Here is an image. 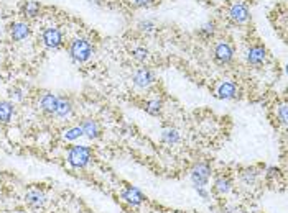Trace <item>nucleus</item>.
Instances as JSON below:
<instances>
[{
    "label": "nucleus",
    "mask_w": 288,
    "mask_h": 213,
    "mask_svg": "<svg viewBox=\"0 0 288 213\" xmlns=\"http://www.w3.org/2000/svg\"><path fill=\"white\" fill-rule=\"evenodd\" d=\"M214 26H216V25L212 23V21H211V23H206L205 26H203V30H201V32L205 33L206 36H211V35L214 33Z\"/></svg>",
    "instance_id": "obj_24"
},
{
    "label": "nucleus",
    "mask_w": 288,
    "mask_h": 213,
    "mask_svg": "<svg viewBox=\"0 0 288 213\" xmlns=\"http://www.w3.org/2000/svg\"><path fill=\"white\" fill-rule=\"evenodd\" d=\"M232 189V180L229 179L227 176H219L218 179L214 180V192L219 195H226L230 192Z\"/></svg>",
    "instance_id": "obj_16"
},
{
    "label": "nucleus",
    "mask_w": 288,
    "mask_h": 213,
    "mask_svg": "<svg viewBox=\"0 0 288 213\" xmlns=\"http://www.w3.org/2000/svg\"><path fill=\"white\" fill-rule=\"evenodd\" d=\"M257 176H259V172H257L255 169H247V171H244L242 172V180L246 182V184H254L255 179H257Z\"/></svg>",
    "instance_id": "obj_22"
},
{
    "label": "nucleus",
    "mask_w": 288,
    "mask_h": 213,
    "mask_svg": "<svg viewBox=\"0 0 288 213\" xmlns=\"http://www.w3.org/2000/svg\"><path fill=\"white\" fill-rule=\"evenodd\" d=\"M132 56H134L139 63H144V61L148 59V51L145 50V48H135V50L132 51Z\"/></svg>",
    "instance_id": "obj_23"
},
{
    "label": "nucleus",
    "mask_w": 288,
    "mask_h": 213,
    "mask_svg": "<svg viewBox=\"0 0 288 213\" xmlns=\"http://www.w3.org/2000/svg\"><path fill=\"white\" fill-rule=\"evenodd\" d=\"M92 53H94V50H92L91 43L84 38L73 39L69 44V54L76 63H86V61H89Z\"/></svg>",
    "instance_id": "obj_1"
},
{
    "label": "nucleus",
    "mask_w": 288,
    "mask_h": 213,
    "mask_svg": "<svg viewBox=\"0 0 288 213\" xmlns=\"http://www.w3.org/2000/svg\"><path fill=\"white\" fill-rule=\"evenodd\" d=\"M13 115V105L7 100H0V123H8Z\"/></svg>",
    "instance_id": "obj_18"
},
{
    "label": "nucleus",
    "mask_w": 288,
    "mask_h": 213,
    "mask_svg": "<svg viewBox=\"0 0 288 213\" xmlns=\"http://www.w3.org/2000/svg\"><path fill=\"white\" fill-rule=\"evenodd\" d=\"M278 113H280V120H282V123H287V105L283 104L280 106V110H278Z\"/></svg>",
    "instance_id": "obj_26"
},
{
    "label": "nucleus",
    "mask_w": 288,
    "mask_h": 213,
    "mask_svg": "<svg viewBox=\"0 0 288 213\" xmlns=\"http://www.w3.org/2000/svg\"><path fill=\"white\" fill-rule=\"evenodd\" d=\"M155 81H157L155 74L147 68H142L139 71H135V74H134V84L139 89H147L152 86Z\"/></svg>",
    "instance_id": "obj_7"
},
{
    "label": "nucleus",
    "mask_w": 288,
    "mask_h": 213,
    "mask_svg": "<svg viewBox=\"0 0 288 213\" xmlns=\"http://www.w3.org/2000/svg\"><path fill=\"white\" fill-rule=\"evenodd\" d=\"M265 59H267V50L262 44H254L249 50V53H247V61L252 66H262Z\"/></svg>",
    "instance_id": "obj_10"
},
{
    "label": "nucleus",
    "mask_w": 288,
    "mask_h": 213,
    "mask_svg": "<svg viewBox=\"0 0 288 213\" xmlns=\"http://www.w3.org/2000/svg\"><path fill=\"white\" fill-rule=\"evenodd\" d=\"M79 136H82L81 126H74V128H69L68 131H64L63 138H64L66 141H74V140H78Z\"/></svg>",
    "instance_id": "obj_21"
},
{
    "label": "nucleus",
    "mask_w": 288,
    "mask_h": 213,
    "mask_svg": "<svg viewBox=\"0 0 288 213\" xmlns=\"http://www.w3.org/2000/svg\"><path fill=\"white\" fill-rule=\"evenodd\" d=\"M121 197L128 203V205H132V207H139V205H142V203L145 202V195L142 194L137 187H132V185L122 190Z\"/></svg>",
    "instance_id": "obj_8"
},
{
    "label": "nucleus",
    "mask_w": 288,
    "mask_h": 213,
    "mask_svg": "<svg viewBox=\"0 0 288 213\" xmlns=\"http://www.w3.org/2000/svg\"><path fill=\"white\" fill-rule=\"evenodd\" d=\"M92 153L87 146H73L68 151V162L74 169H82L89 164Z\"/></svg>",
    "instance_id": "obj_2"
},
{
    "label": "nucleus",
    "mask_w": 288,
    "mask_h": 213,
    "mask_svg": "<svg viewBox=\"0 0 288 213\" xmlns=\"http://www.w3.org/2000/svg\"><path fill=\"white\" fill-rule=\"evenodd\" d=\"M40 12V5L37 2H33V0H28V2H25L23 5V13L26 17H30V18H35V17L38 15Z\"/></svg>",
    "instance_id": "obj_20"
},
{
    "label": "nucleus",
    "mask_w": 288,
    "mask_h": 213,
    "mask_svg": "<svg viewBox=\"0 0 288 213\" xmlns=\"http://www.w3.org/2000/svg\"><path fill=\"white\" fill-rule=\"evenodd\" d=\"M162 140L165 141L166 144H175L180 141V131L176 128H165L162 131Z\"/></svg>",
    "instance_id": "obj_19"
},
{
    "label": "nucleus",
    "mask_w": 288,
    "mask_h": 213,
    "mask_svg": "<svg viewBox=\"0 0 288 213\" xmlns=\"http://www.w3.org/2000/svg\"><path fill=\"white\" fill-rule=\"evenodd\" d=\"M216 95L219 97V99H224V100H229V99H236L237 97V87L234 82L230 81H224L219 84L218 90H216Z\"/></svg>",
    "instance_id": "obj_11"
},
{
    "label": "nucleus",
    "mask_w": 288,
    "mask_h": 213,
    "mask_svg": "<svg viewBox=\"0 0 288 213\" xmlns=\"http://www.w3.org/2000/svg\"><path fill=\"white\" fill-rule=\"evenodd\" d=\"M56 105H58V97L55 94H50V92L43 94L41 99H40V106H41V110L45 113H55Z\"/></svg>",
    "instance_id": "obj_14"
},
{
    "label": "nucleus",
    "mask_w": 288,
    "mask_h": 213,
    "mask_svg": "<svg viewBox=\"0 0 288 213\" xmlns=\"http://www.w3.org/2000/svg\"><path fill=\"white\" fill-rule=\"evenodd\" d=\"M10 35L15 41H21V39H25L30 35V25L25 23V21H17V23L12 25Z\"/></svg>",
    "instance_id": "obj_13"
},
{
    "label": "nucleus",
    "mask_w": 288,
    "mask_h": 213,
    "mask_svg": "<svg viewBox=\"0 0 288 213\" xmlns=\"http://www.w3.org/2000/svg\"><path fill=\"white\" fill-rule=\"evenodd\" d=\"M229 17L232 21H236V23H244V21H247L249 18V8L244 2H234L232 5L229 7Z\"/></svg>",
    "instance_id": "obj_6"
},
{
    "label": "nucleus",
    "mask_w": 288,
    "mask_h": 213,
    "mask_svg": "<svg viewBox=\"0 0 288 213\" xmlns=\"http://www.w3.org/2000/svg\"><path fill=\"white\" fill-rule=\"evenodd\" d=\"M41 39H43V44H45L46 48H50V50H58V48H61V44H63V35L58 28H46L45 32L41 35Z\"/></svg>",
    "instance_id": "obj_4"
},
{
    "label": "nucleus",
    "mask_w": 288,
    "mask_h": 213,
    "mask_svg": "<svg viewBox=\"0 0 288 213\" xmlns=\"http://www.w3.org/2000/svg\"><path fill=\"white\" fill-rule=\"evenodd\" d=\"M10 97H12V99H15V100H21V97H23V95H21L20 89H12V90H10Z\"/></svg>",
    "instance_id": "obj_25"
},
{
    "label": "nucleus",
    "mask_w": 288,
    "mask_h": 213,
    "mask_svg": "<svg viewBox=\"0 0 288 213\" xmlns=\"http://www.w3.org/2000/svg\"><path fill=\"white\" fill-rule=\"evenodd\" d=\"M211 177V166L207 162H198L191 171V182L194 187H205Z\"/></svg>",
    "instance_id": "obj_3"
},
{
    "label": "nucleus",
    "mask_w": 288,
    "mask_h": 213,
    "mask_svg": "<svg viewBox=\"0 0 288 213\" xmlns=\"http://www.w3.org/2000/svg\"><path fill=\"white\" fill-rule=\"evenodd\" d=\"M79 126H81V130H82V135L87 136L89 140H97L101 136V133H103L99 123L92 118H84Z\"/></svg>",
    "instance_id": "obj_9"
},
{
    "label": "nucleus",
    "mask_w": 288,
    "mask_h": 213,
    "mask_svg": "<svg viewBox=\"0 0 288 213\" xmlns=\"http://www.w3.org/2000/svg\"><path fill=\"white\" fill-rule=\"evenodd\" d=\"M194 189H196V190H198V194H199V195H201V197H203V198H206V200H207V198H209V194H207V192H206V190H205V189H203V187H194Z\"/></svg>",
    "instance_id": "obj_27"
},
{
    "label": "nucleus",
    "mask_w": 288,
    "mask_h": 213,
    "mask_svg": "<svg viewBox=\"0 0 288 213\" xmlns=\"http://www.w3.org/2000/svg\"><path fill=\"white\" fill-rule=\"evenodd\" d=\"M17 213H25V212H17Z\"/></svg>",
    "instance_id": "obj_30"
},
{
    "label": "nucleus",
    "mask_w": 288,
    "mask_h": 213,
    "mask_svg": "<svg viewBox=\"0 0 288 213\" xmlns=\"http://www.w3.org/2000/svg\"><path fill=\"white\" fill-rule=\"evenodd\" d=\"M212 54H214V59L218 61L219 64H227V63H230V61H232L234 51H232V48H230L229 43L219 41L214 46V51H212Z\"/></svg>",
    "instance_id": "obj_5"
},
{
    "label": "nucleus",
    "mask_w": 288,
    "mask_h": 213,
    "mask_svg": "<svg viewBox=\"0 0 288 213\" xmlns=\"http://www.w3.org/2000/svg\"><path fill=\"white\" fill-rule=\"evenodd\" d=\"M71 112H73V105H71V100L66 99V97H58V105H56V110H55L56 117L66 118V117H69Z\"/></svg>",
    "instance_id": "obj_15"
},
{
    "label": "nucleus",
    "mask_w": 288,
    "mask_h": 213,
    "mask_svg": "<svg viewBox=\"0 0 288 213\" xmlns=\"http://www.w3.org/2000/svg\"><path fill=\"white\" fill-rule=\"evenodd\" d=\"M150 2H152V0H134V3L137 7H145V5H148Z\"/></svg>",
    "instance_id": "obj_28"
},
{
    "label": "nucleus",
    "mask_w": 288,
    "mask_h": 213,
    "mask_svg": "<svg viewBox=\"0 0 288 213\" xmlns=\"http://www.w3.org/2000/svg\"><path fill=\"white\" fill-rule=\"evenodd\" d=\"M25 200H26V203H28L30 207L40 208V207L45 205L46 197H45V194H43L40 189H32V190H28V192H26Z\"/></svg>",
    "instance_id": "obj_12"
},
{
    "label": "nucleus",
    "mask_w": 288,
    "mask_h": 213,
    "mask_svg": "<svg viewBox=\"0 0 288 213\" xmlns=\"http://www.w3.org/2000/svg\"><path fill=\"white\" fill-rule=\"evenodd\" d=\"M144 108H145V112L148 115H152V117H158L163 110V102L158 99H152V100L145 102Z\"/></svg>",
    "instance_id": "obj_17"
},
{
    "label": "nucleus",
    "mask_w": 288,
    "mask_h": 213,
    "mask_svg": "<svg viewBox=\"0 0 288 213\" xmlns=\"http://www.w3.org/2000/svg\"><path fill=\"white\" fill-rule=\"evenodd\" d=\"M223 213H237V210L234 207H226L223 208Z\"/></svg>",
    "instance_id": "obj_29"
}]
</instances>
